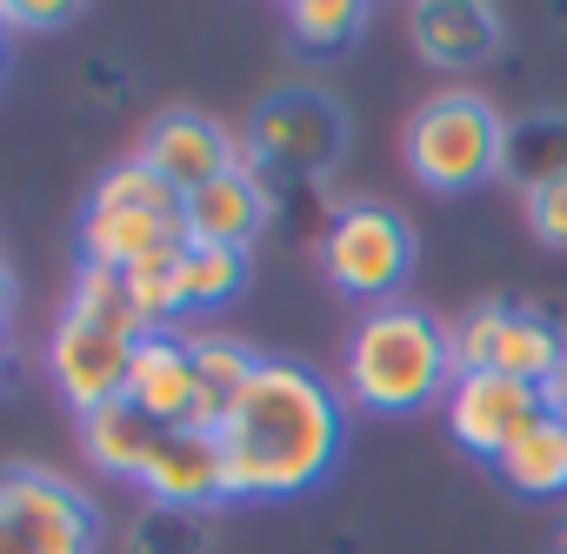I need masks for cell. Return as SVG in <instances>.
I'll return each instance as SVG.
<instances>
[{"mask_svg":"<svg viewBox=\"0 0 567 554\" xmlns=\"http://www.w3.org/2000/svg\"><path fill=\"white\" fill-rule=\"evenodd\" d=\"M341 394L301 361H260L220 421L227 501H288L334 474L341 461Z\"/></svg>","mask_w":567,"mask_h":554,"instance_id":"1","label":"cell"},{"mask_svg":"<svg viewBox=\"0 0 567 554\" xmlns=\"http://www.w3.org/2000/svg\"><path fill=\"white\" fill-rule=\"evenodd\" d=\"M341 388L368 414H421L447 401L454 388V355L447 328L414 308V301H381L354 321L348 355H341Z\"/></svg>","mask_w":567,"mask_h":554,"instance_id":"2","label":"cell"},{"mask_svg":"<svg viewBox=\"0 0 567 554\" xmlns=\"http://www.w3.org/2000/svg\"><path fill=\"white\" fill-rule=\"evenodd\" d=\"M401 154H408V174L421 187L461 194V187H481L507 167V121L494 114V101H481L467 88H447V94L414 107V121L401 134Z\"/></svg>","mask_w":567,"mask_h":554,"instance_id":"3","label":"cell"},{"mask_svg":"<svg viewBox=\"0 0 567 554\" xmlns=\"http://www.w3.org/2000/svg\"><path fill=\"white\" fill-rule=\"evenodd\" d=\"M0 554H101V514L54 468H0Z\"/></svg>","mask_w":567,"mask_h":554,"instance_id":"4","label":"cell"},{"mask_svg":"<svg viewBox=\"0 0 567 554\" xmlns=\"http://www.w3.org/2000/svg\"><path fill=\"white\" fill-rule=\"evenodd\" d=\"M321 267H328V281L348 295V301H394V288L408 281V267H414V227L381 207V201H354L328 220L321 234Z\"/></svg>","mask_w":567,"mask_h":554,"instance_id":"5","label":"cell"},{"mask_svg":"<svg viewBox=\"0 0 567 554\" xmlns=\"http://www.w3.org/2000/svg\"><path fill=\"white\" fill-rule=\"evenodd\" d=\"M260 167H288V174H328L341 161V107L315 88H280L274 101H260L254 127H247Z\"/></svg>","mask_w":567,"mask_h":554,"instance_id":"6","label":"cell"},{"mask_svg":"<svg viewBox=\"0 0 567 554\" xmlns=\"http://www.w3.org/2000/svg\"><path fill=\"white\" fill-rule=\"evenodd\" d=\"M447 434L467 448V454H481V461H501L547 408H540V388H527V381H507V375H454V388H447Z\"/></svg>","mask_w":567,"mask_h":554,"instance_id":"7","label":"cell"},{"mask_svg":"<svg viewBox=\"0 0 567 554\" xmlns=\"http://www.w3.org/2000/svg\"><path fill=\"white\" fill-rule=\"evenodd\" d=\"M127 361H134V341L127 335L87 328L74 315H61L54 335H48V375H54V388L68 394L74 414H94V408L121 401L127 394Z\"/></svg>","mask_w":567,"mask_h":554,"instance_id":"8","label":"cell"},{"mask_svg":"<svg viewBox=\"0 0 567 554\" xmlns=\"http://www.w3.org/2000/svg\"><path fill=\"white\" fill-rule=\"evenodd\" d=\"M127 401L154 421V428H187L194 401H200V368H194V341L161 328V335H141L134 341V361H127Z\"/></svg>","mask_w":567,"mask_h":554,"instance_id":"9","label":"cell"},{"mask_svg":"<svg viewBox=\"0 0 567 554\" xmlns=\"http://www.w3.org/2000/svg\"><path fill=\"white\" fill-rule=\"evenodd\" d=\"M141 161H147L167 187L194 194V187H207L214 174L234 167V134H227L220 121L194 114V107H167V114L141 134Z\"/></svg>","mask_w":567,"mask_h":554,"instance_id":"10","label":"cell"},{"mask_svg":"<svg viewBox=\"0 0 567 554\" xmlns=\"http://www.w3.org/2000/svg\"><path fill=\"white\" fill-rule=\"evenodd\" d=\"M187 247V214H141V207H94L81 214V260L87 267H141L154 254Z\"/></svg>","mask_w":567,"mask_h":554,"instance_id":"11","label":"cell"},{"mask_svg":"<svg viewBox=\"0 0 567 554\" xmlns=\"http://www.w3.org/2000/svg\"><path fill=\"white\" fill-rule=\"evenodd\" d=\"M141 494L154 507H181V514H200L214 501H227V474H220V441L214 434H161L147 474H141Z\"/></svg>","mask_w":567,"mask_h":554,"instance_id":"12","label":"cell"},{"mask_svg":"<svg viewBox=\"0 0 567 554\" xmlns=\"http://www.w3.org/2000/svg\"><path fill=\"white\" fill-rule=\"evenodd\" d=\"M181 214H187V240H207V247H240L247 254V240L267 227V214H274V194H267V181H254V174H214L207 187H194L187 201H181Z\"/></svg>","mask_w":567,"mask_h":554,"instance_id":"13","label":"cell"},{"mask_svg":"<svg viewBox=\"0 0 567 554\" xmlns=\"http://www.w3.org/2000/svg\"><path fill=\"white\" fill-rule=\"evenodd\" d=\"M408 34L421 48V61L434 68H474L501 48V14L474 8V0H421L408 14Z\"/></svg>","mask_w":567,"mask_h":554,"instance_id":"14","label":"cell"},{"mask_svg":"<svg viewBox=\"0 0 567 554\" xmlns=\"http://www.w3.org/2000/svg\"><path fill=\"white\" fill-rule=\"evenodd\" d=\"M161 434H167V428H154L127 394L107 401V408H94V414H81V448H87V461H94L101 474H114V481H141L147 461H154V448H161Z\"/></svg>","mask_w":567,"mask_h":554,"instance_id":"15","label":"cell"},{"mask_svg":"<svg viewBox=\"0 0 567 554\" xmlns=\"http://www.w3.org/2000/svg\"><path fill=\"white\" fill-rule=\"evenodd\" d=\"M501 481L514 488V494H527V501H547V494H567V421H554V414H540L501 461Z\"/></svg>","mask_w":567,"mask_h":554,"instance_id":"16","label":"cell"},{"mask_svg":"<svg viewBox=\"0 0 567 554\" xmlns=\"http://www.w3.org/2000/svg\"><path fill=\"white\" fill-rule=\"evenodd\" d=\"M174 288H181V308H187V315L227 308V301L247 288V254H240V247H207V240H187V247L174 254Z\"/></svg>","mask_w":567,"mask_h":554,"instance_id":"17","label":"cell"},{"mask_svg":"<svg viewBox=\"0 0 567 554\" xmlns=\"http://www.w3.org/2000/svg\"><path fill=\"white\" fill-rule=\"evenodd\" d=\"M560 361H567V335L547 315H534V308H507V328H501V348H494V375L540 388Z\"/></svg>","mask_w":567,"mask_h":554,"instance_id":"18","label":"cell"},{"mask_svg":"<svg viewBox=\"0 0 567 554\" xmlns=\"http://www.w3.org/2000/svg\"><path fill=\"white\" fill-rule=\"evenodd\" d=\"M61 315H74V321H87V328H107V335H127V341L147 335L141 315H134V295H127V274H121V267H87V260H81Z\"/></svg>","mask_w":567,"mask_h":554,"instance_id":"19","label":"cell"},{"mask_svg":"<svg viewBox=\"0 0 567 554\" xmlns=\"http://www.w3.org/2000/svg\"><path fill=\"white\" fill-rule=\"evenodd\" d=\"M361 28H368L361 0H295L288 8V41L301 54H341Z\"/></svg>","mask_w":567,"mask_h":554,"instance_id":"20","label":"cell"},{"mask_svg":"<svg viewBox=\"0 0 567 554\" xmlns=\"http://www.w3.org/2000/svg\"><path fill=\"white\" fill-rule=\"evenodd\" d=\"M181 187H167L141 154H127V161H114L101 181H94V207H141V214H181Z\"/></svg>","mask_w":567,"mask_h":554,"instance_id":"21","label":"cell"},{"mask_svg":"<svg viewBox=\"0 0 567 554\" xmlns=\"http://www.w3.org/2000/svg\"><path fill=\"white\" fill-rule=\"evenodd\" d=\"M127 295H134V315H141L147 335H161V328H174L187 315L181 308V288H174V254H154V260L127 267Z\"/></svg>","mask_w":567,"mask_h":554,"instance_id":"22","label":"cell"},{"mask_svg":"<svg viewBox=\"0 0 567 554\" xmlns=\"http://www.w3.org/2000/svg\"><path fill=\"white\" fill-rule=\"evenodd\" d=\"M200 541H207V527H200V514H181V507H141L134 514V527H127V554H200Z\"/></svg>","mask_w":567,"mask_h":554,"instance_id":"23","label":"cell"},{"mask_svg":"<svg viewBox=\"0 0 567 554\" xmlns=\"http://www.w3.org/2000/svg\"><path fill=\"white\" fill-rule=\"evenodd\" d=\"M501 328H507V308H501V301H481V308H467V315L447 328L454 375H487V368H494V348H501Z\"/></svg>","mask_w":567,"mask_h":554,"instance_id":"24","label":"cell"},{"mask_svg":"<svg viewBox=\"0 0 567 554\" xmlns=\"http://www.w3.org/2000/svg\"><path fill=\"white\" fill-rule=\"evenodd\" d=\"M527 227H534L547 247H567V174L527 187Z\"/></svg>","mask_w":567,"mask_h":554,"instance_id":"25","label":"cell"},{"mask_svg":"<svg viewBox=\"0 0 567 554\" xmlns=\"http://www.w3.org/2000/svg\"><path fill=\"white\" fill-rule=\"evenodd\" d=\"M61 21H74L68 0H54V8H0V28H61Z\"/></svg>","mask_w":567,"mask_h":554,"instance_id":"26","label":"cell"},{"mask_svg":"<svg viewBox=\"0 0 567 554\" xmlns=\"http://www.w3.org/2000/svg\"><path fill=\"white\" fill-rule=\"evenodd\" d=\"M540 408H547L554 421H567V361H560V368L540 381Z\"/></svg>","mask_w":567,"mask_h":554,"instance_id":"27","label":"cell"},{"mask_svg":"<svg viewBox=\"0 0 567 554\" xmlns=\"http://www.w3.org/2000/svg\"><path fill=\"white\" fill-rule=\"evenodd\" d=\"M8 308H14V267L0 260V328H8Z\"/></svg>","mask_w":567,"mask_h":554,"instance_id":"28","label":"cell"},{"mask_svg":"<svg viewBox=\"0 0 567 554\" xmlns=\"http://www.w3.org/2000/svg\"><path fill=\"white\" fill-rule=\"evenodd\" d=\"M0 381H8V328H0Z\"/></svg>","mask_w":567,"mask_h":554,"instance_id":"29","label":"cell"}]
</instances>
